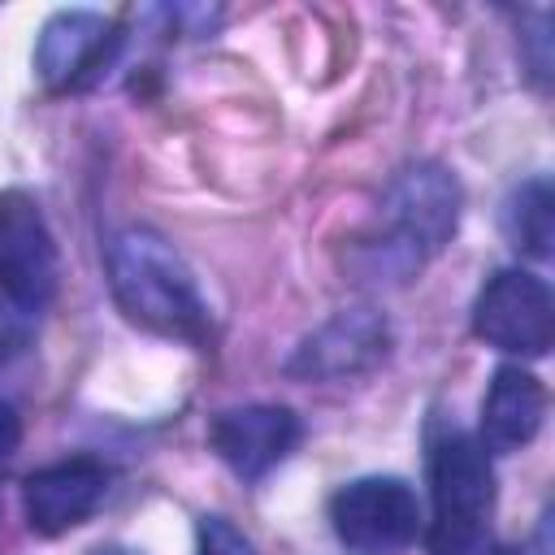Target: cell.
<instances>
[{
	"label": "cell",
	"mask_w": 555,
	"mask_h": 555,
	"mask_svg": "<svg viewBox=\"0 0 555 555\" xmlns=\"http://www.w3.org/2000/svg\"><path fill=\"white\" fill-rule=\"evenodd\" d=\"M22 442V416L13 412V403L0 399V460H9Z\"/></svg>",
	"instance_id": "obj_15"
},
{
	"label": "cell",
	"mask_w": 555,
	"mask_h": 555,
	"mask_svg": "<svg viewBox=\"0 0 555 555\" xmlns=\"http://www.w3.org/2000/svg\"><path fill=\"white\" fill-rule=\"evenodd\" d=\"M334 533L356 551H403L421 529L416 490L403 477H356L330 499Z\"/></svg>",
	"instance_id": "obj_5"
},
{
	"label": "cell",
	"mask_w": 555,
	"mask_h": 555,
	"mask_svg": "<svg viewBox=\"0 0 555 555\" xmlns=\"http://www.w3.org/2000/svg\"><path fill=\"white\" fill-rule=\"evenodd\" d=\"M91 555H139V551H130V546H95Z\"/></svg>",
	"instance_id": "obj_16"
},
{
	"label": "cell",
	"mask_w": 555,
	"mask_h": 555,
	"mask_svg": "<svg viewBox=\"0 0 555 555\" xmlns=\"http://www.w3.org/2000/svg\"><path fill=\"white\" fill-rule=\"evenodd\" d=\"M199 555H251V542L221 516L199 520Z\"/></svg>",
	"instance_id": "obj_13"
},
{
	"label": "cell",
	"mask_w": 555,
	"mask_h": 555,
	"mask_svg": "<svg viewBox=\"0 0 555 555\" xmlns=\"http://www.w3.org/2000/svg\"><path fill=\"white\" fill-rule=\"evenodd\" d=\"M113 43H117V35H113L108 17H100L91 9H65L43 22L39 48H35V69L48 87H82L104 69Z\"/></svg>",
	"instance_id": "obj_10"
},
{
	"label": "cell",
	"mask_w": 555,
	"mask_h": 555,
	"mask_svg": "<svg viewBox=\"0 0 555 555\" xmlns=\"http://www.w3.org/2000/svg\"><path fill=\"white\" fill-rule=\"evenodd\" d=\"M386 321L369 308H351L338 312L334 321H325L317 334L304 338V347L291 356V373L295 377H317V382H343L356 373H369L382 356H386Z\"/></svg>",
	"instance_id": "obj_9"
},
{
	"label": "cell",
	"mask_w": 555,
	"mask_h": 555,
	"mask_svg": "<svg viewBox=\"0 0 555 555\" xmlns=\"http://www.w3.org/2000/svg\"><path fill=\"white\" fill-rule=\"evenodd\" d=\"M503 230L512 238L516 251L546 260L551 256V238H555V199H551V182L546 178H529L507 195L503 208Z\"/></svg>",
	"instance_id": "obj_12"
},
{
	"label": "cell",
	"mask_w": 555,
	"mask_h": 555,
	"mask_svg": "<svg viewBox=\"0 0 555 555\" xmlns=\"http://www.w3.org/2000/svg\"><path fill=\"white\" fill-rule=\"evenodd\" d=\"M434 555H512L499 546L486 529H460V533H434Z\"/></svg>",
	"instance_id": "obj_14"
},
{
	"label": "cell",
	"mask_w": 555,
	"mask_h": 555,
	"mask_svg": "<svg viewBox=\"0 0 555 555\" xmlns=\"http://www.w3.org/2000/svg\"><path fill=\"white\" fill-rule=\"evenodd\" d=\"M429 486H434V533L486 529L494 507V468L490 451L468 434H447L429 455Z\"/></svg>",
	"instance_id": "obj_6"
},
{
	"label": "cell",
	"mask_w": 555,
	"mask_h": 555,
	"mask_svg": "<svg viewBox=\"0 0 555 555\" xmlns=\"http://www.w3.org/2000/svg\"><path fill=\"white\" fill-rule=\"evenodd\" d=\"M56 295V243L26 191H0V304L39 317Z\"/></svg>",
	"instance_id": "obj_3"
},
{
	"label": "cell",
	"mask_w": 555,
	"mask_h": 555,
	"mask_svg": "<svg viewBox=\"0 0 555 555\" xmlns=\"http://www.w3.org/2000/svg\"><path fill=\"white\" fill-rule=\"evenodd\" d=\"M108 286L121 312L156 334L195 338L204 330L195 278L156 230L130 225L108 243Z\"/></svg>",
	"instance_id": "obj_1"
},
{
	"label": "cell",
	"mask_w": 555,
	"mask_h": 555,
	"mask_svg": "<svg viewBox=\"0 0 555 555\" xmlns=\"http://www.w3.org/2000/svg\"><path fill=\"white\" fill-rule=\"evenodd\" d=\"M546 416V386L520 369V364H503L490 377L486 403H481V447L486 451H520L538 438Z\"/></svg>",
	"instance_id": "obj_11"
},
{
	"label": "cell",
	"mask_w": 555,
	"mask_h": 555,
	"mask_svg": "<svg viewBox=\"0 0 555 555\" xmlns=\"http://www.w3.org/2000/svg\"><path fill=\"white\" fill-rule=\"evenodd\" d=\"M108 494V468L95 455H74L61 464H48L26 477L22 507L35 533L56 538L74 525H82Z\"/></svg>",
	"instance_id": "obj_8"
},
{
	"label": "cell",
	"mask_w": 555,
	"mask_h": 555,
	"mask_svg": "<svg viewBox=\"0 0 555 555\" xmlns=\"http://www.w3.org/2000/svg\"><path fill=\"white\" fill-rule=\"evenodd\" d=\"M382 217L390 230L382 243V269L403 278L451 243L460 225V182L442 165H412L390 182Z\"/></svg>",
	"instance_id": "obj_2"
},
{
	"label": "cell",
	"mask_w": 555,
	"mask_h": 555,
	"mask_svg": "<svg viewBox=\"0 0 555 555\" xmlns=\"http://www.w3.org/2000/svg\"><path fill=\"white\" fill-rule=\"evenodd\" d=\"M208 442H212V451L221 455V464L230 473L256 481L291 455V447L299 442V416L282 403L225 408L208 425Z\"/></svg>",
	"instance_id": "obj_7"
},
{
	"label": "cell",
	"mask_w": 555,
	"mask_h": 555,
	"mask_svg": "<svg viewBox=\"0 0 555 555\" xmlns=\"http://www.w3.org/2000/svg\"><path fill=\"white\" fill-rule=\"evenodd\" d=\"M473 334L507 356H546L555 338L551 286L529 269H499L473 304Z\"/></svg>",
	"instance_id": "obj_4"
}]
</instances>
